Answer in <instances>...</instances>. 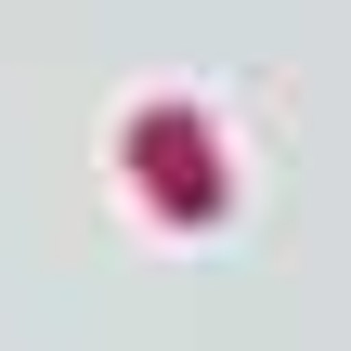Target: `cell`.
Segmentation results:
<instances>
[{"label":"cell","mask_w":351,"mask_h":351,"mask_svg":"<svg viewBox=\"0 0 351 351\" xmlns=\"http://www.w3.org/2000/svg\"><path fill=\"white\" fill-rule=\"evenodd\" d=\"M130 169H143L169 208H208V195H221V169H208V143L182 130V104H156V117L130 130Z\"/></svg>","instance_id":"obj_1"}]
</instances>
